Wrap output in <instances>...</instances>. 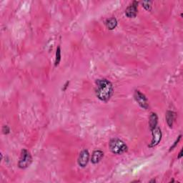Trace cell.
Returning a JSON list of instances; mask_svg holds the SVG:
<instances>
[{
	"mask_svg": "<svg viewBox=\"0 0 183 183\" xmlns=\"http://www.w3.org/2000/svg\"><path fill=\"white\" fill-rule=\"evenodd\" d=\"M114 87L112 84L106 79H100L96 81L95 93L99 100L108 102L113 95Z\"/></svg>",
	"mask_w": 183,
	"mask_h": 183,
	"instance_id": "1",
	"label": "cell"
},
{
	"mask_svg": "<svg viewBox=\"0 0 183 183\" xmlns=\"http://www.w3.org/2000/svg\"><path fill=\"white\" fill-rule=\"evenodd\" d=\"M109 149L112 153L115 155H122L127 151V146L123 141L119 139L114 138L109 143Z\"/></svg>",
	"mask_w": 183,
	"mask_h": 183,
	"instance_id": "2",
	"label": "cell"
},
{
	"mask_svg": "<svg viewBox=\"0 0 183 183\" xmlns=\"http://www.w3.org/2000/svg\"><path fill=\"white\" fill-rule=\"evenodd\" d=\"M32 156H31V154L29 152L24 149L22 151V153H21V156L19 158V163H18V166H19V168L21 169H25L30 165V164L32 163Z\"/></svg>",
	"mask_w": 183,
	"mask_h": 183,
	"instance_id": "3",
	"label": "cell"
},
{
	"mask_svg": "<svg viewBox=\"0 0 183 183\" xmlns=\"http://www.w3.org/2000/svg\"><path fill=\"white\" fill-rule=\"evenodd\" d=\"M134 97L136 102L139 104V105L141 108L145 109H148L149 108L148 101L145 95H143V94L139 90H135Z\"/></svg>",
	"mask_w": 183,
	"mask_h": 183,
	"instance_id": "4",
	"label": "cell"
},
{
	"mask_svg": "<svg viewBox=\"0 0 183 183\" xmlns=\"http://www.w3.org/2000/svg\"><path fill=\"white\" fill-rule=\"evenodd\" d=\"M152 142L148 145L149 147H155L159 143L162 139V132L161 130L158 127H156L155 129L152 130Z\"/></svg>",
	"mask_w": 183,
	"mask_h": 183,
	"instance_id": "5",
	"label": "cell"
},
{
	"mask_svg": "<svg viewBox=\"0 0 183 183\" xmlns=\"http://www.w3.org/2000/svg\"><path fill=\"white\" fill-rule=\"evenodd\" d=\"M137 6L138 2L137 1H133L127 8L125 10V14L129 18H135L137 14Z\"/></svg>",
	"mask_w": 183,
	"mask_h": 183,
	"instance_id": "6",
	"label": "cell"
},
{
	"mask_svg": "<svg viewBox=\"0 0 183 183\" xmlns=\"http://www.w3.org/2000/svg\"><path fill=\"white\" fill-rule=\"evenodd\" d=\"M89 159H90V153H89V152L86 150H83L81 152L79 158H78V164L80 167H85L87 164Z\"/></svg>",
	"mask_w": 183,
	"mask_h": 183,
	"instance_id": "7",
	"label": "cell"
},
{
	"mask_svg": "<svg viewBox=\"0 0 183 183\" xmlns=\"http://www.w3.org/2000/svg\"><path fill=\"white\" fill-rule=\"evenodd\" d=\"M103 156H104V153L103 151H101V150L94 151V152L92 153V159H91L92 163L93 164H97L101 161V159H103Z\"/></svg>",
	"mask_w": 183,
	"mask_h": 183,
	"instance_id": "8",
	"label": "cell"
},
{
	"mask_svg": "<svg viewBox=\"0 0 183 183\" xmlns=\"http://www.w3.org/2000/svg\"><path fill=\"white\" fill-rule=\"evenodd\" d=\"M158 118L157 114L155 112H151L150 118H149V126H150V129L152 131L153 129L157 127V125H158Z\"/></svg>",
	"mask_w": 183,
	"mask_h": 183,
	"instance_id": "9",
	"label": "cell"
},
{
	"mask_svg": "<svg viewBox=\"0 0 183 183\" xmlns=\"http://www.w3.org/2000/svg\"><path fill=\"white\" fill-rule=\"evenodd\" d=\"M175 119V113L172 111H167L166 112V121L169 127H172Z\"/></svg>",
	"mask_w": 183,
	"mask_h": 183,
	"instance_id": "10",
	"label": "cell"
},
{
	"mask_svg": "<svg viewBox=\"0 0 183 183\" xmlns=\"http://www.w3.org/2000/svg\"><path fill=\"white\" fill-rule=\"evenodd\" d=\"M105 25H106L107 28H108V30H112L117 27V20L116 19V18L112 17V18H110V19H108V20L106 21Z\"/></svg>",
	"mask_w": 183,
	"mask_h": 183,
	"instance_id": "11",
	"label": "cell"
},
{
	"mask_svg": "<svg viewBox=\"0 0 183 183\" xmlns=\"http://www.w3.org/2000/svg\"><path fill=\"white\" fill-rule=\"evenodd\" d=\"M60 60H61V49L59 47H58L56 51V58H55V66H58L59 64Z\"/></svg>",
	"mask_w": 183,
	"mask_h": 183,
	"instance_id": "12",
	"label": "cell"
},
{
	"mask_svg": "<svg viewBox=\"0 0 183 183\" xmlns=\"http://www.w3.org/2000/svg\"><path fill=\"white\" fill-rule=\"evenodd\" d=\"M142 7L147 11H150L152 9V2L150 1H144L142 2Z\"/></svg>",
	"mask_w": 183,
	"mask_h": 183,
	"instance_id": "13",
	"label": "cell"
},
{
	"mask_svg": "<svg viewBox=\"0 0 183 183\" xmlns=\"http://www.w3.org/2000/svg\"><path fill=\"white\" fill-rule=\"evenodd\" d=\"M181 137H182V135H180L179 137H178V138H177V139L176 140V141H175V142H174V144L173 145H172V146H171V147H170V149H169V152L170 151H172V150H173V149L176 147V146L177 145V144L179 143V142H180V139H181Z\"/></svg>",
	"mask_w": 183,
	"mask_h": 183,
	"instance_id": "14",
	"label": "cell"
},
{
	"mask_svg": "<svg viewBox=\"0 0 183 183\" xmlns=\"http://www.w3.org/2000/svg\"><path fill=\"white\" fill-rule=\"evenodd\" d=\"M2 132H3V133L5 135L9 134V132H10L9 127L7 126V125H5V126H4L3 128H2Z\"/></svg>",
	"mask_w": 183,
	"mask_h": 183,
	"instance_id": "15",
	"label": "cell"
},
{
	"mask_svg": "<svg viewBox=\"0 0 183 183\" xmlns=\"http://www.w3.org/2000/svg\"><path fill=\"white\" fill-rule=\"evenodd\" d=\"M182 152H183V150H181V151H180V154H179L178 157H177V158H178V159H180V158H182Z\"/></svg>",
	"mask_w": 183,
	"mask_h": 183,
	"instance_id": "16",
	"label": "cell"
},
{
	"mask_svg": "<svg viewBox=\"0 0 183 183\" xmlns=\"http://www.w3.org/2000/svg\"><path fill=\"white\" fill-rule=\"evenodd\" d=\"M69 82H67L66 83V85H64V88L63 89V90H64V91L65 90H66V88H67V85H69Z\"/></svg>",
	"mask_w": 183,
	"mask_h": 183,
	"instance_id": "17",
	"label": "cell"
},
{
	"mask_svg": "<svg viewBox=\"0 0 183 183\" xmlns=\"http://www.w3.org/2000/svg\"><path fill=\"white\" fill-rule=\"evenodd\" d=\"M155 182V180H152V181H150V182Z\"/></svg>",
	"mask_w": 183,
	"mask_h": 183,
	"instance_id": "18",
	"label": "cell"
}]
</instances>
